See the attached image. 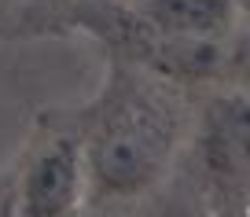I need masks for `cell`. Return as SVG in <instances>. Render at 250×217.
Here are the masks:
<instances>
[{"label": "cell", "mask_w": 250, "mask_h": 217, "mask_svg": "<svg viewBox=\"0 0 250 217\" xmlns=\"http://www.w3.org/2000/svg\"><path fill=\"white\" fill-rule=\"evenodd\" d=\"M177 129V100L155 81V74L144 70L136 78L129 63H114L81 129L88 192L100 199L144 195L162 177Z\"/></svg>", "instance_id": "obj_1"}, {"label": "cell", "mask_w": 250, "mask_h": 217, "mask_svg": "<svg viewBox=\"0 0 250 217\" xmlns=\"http://www.w3.org/2000/svg\"><path fill=\"white\" fill-rule=\"evenodd\" d=\"M19 217H78L88 195L81 132H55L26 158L11 180Z\"/></svg>", "instance_id": "obj_2"}, {"label": "cell", "mask_w": 250, "mask_h": 217, "mask_svg": "<svg viewBox=\"0 0 250 217\" xmlns=\"http://www.w3.org/2000/svg\"><path fill=\"white\" fill-rule=\"evenodd\" d=\"M195 151L213 184L250 188V92H225L206 103Z\"/></svg>", "instance_id": "obj_3"}, {"label": "cell", "mask_w": 250, "mask_h": 217, "mask_svg": "<svg viewBox=\"0 0 250 217\" xmlns=\"http://www.w3.org/2000/svg\"><path fill=\"white\" fill-rule=\"evenodd\" d=\"M129 8L166 37L225 41L239 19V0H129Z\"/></svg>", "instance_id": "obj_4"}, {"label": "cell", "mask_w": 250, "mask_h": 217, "mask_svg": "<svg viewBox=\"0 0 250 217\" xmlns=\"http://www.w3.org/2000/svg\"><path fill=\"white\" fill-rule=\"evenodd\" d=\"M0 217H19L15 214V195H11V184H0Z\"/></svg>", "instance_id": "obj_5"}, {"label": "cell", "mask_w": 250, "mask_h": 217, "mask_svg": "<svg viewBox=\"0 0 250 217\" xmlns=\"http://www.w3.org/2000/svg\"><path fill=\"white\" fill-rule=\"evenodd\" d=\"M239 11H243L247 19H250V0H239Z\"/></svg>", "instance_id": "obj_6"}]
</instances>
